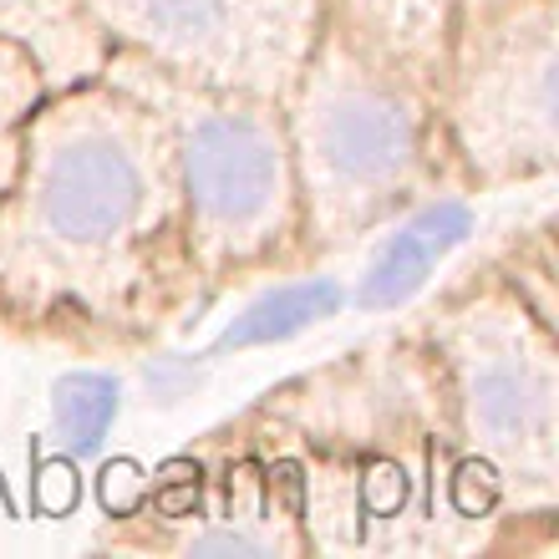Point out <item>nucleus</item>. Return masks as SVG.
Here are the masks:
<instances>
[{
    "label": "nucleus",
    "instance_id": "nucleus-8",
    "mask_svg": "<svg viewBox=\"0 0 559 559\" xmlns=\"http://www.w3.org/2000/svg\"><path fill=\"white\" fill-rule=\"evenodd\" d=\"M229 0H143L147 26L168 41H204L224 26Z\"/></svg>",
    "mask_w": 559,
    "mask_h": 559
},
{
    "label": "nucleus",
    "instance_id": "nucleus-2",
    "mask_svg": "<svg viewBox=\"0 0 559 559\" xmlns=\"http://www.w3.org/2000/svg\"><path fill=\"white\" fill-rule=\"evenodd\" d=\"M280 178L275 147L250 122H204L189 143L193 204L214 219H250L270 204Z\"/></svg>",
    "mask_w": 559,
    "mask_h": 559
},
{
    "label": "nucleus",
    "instance_id": "nucleus-1",
    "mask_svg": "<svg viewBox=\"0 0 559 559\" xmlns=\"http://www.w3.org/2000/svg\"><path fill=\"white\" fill-rule=\"evenodd\" d=\"M138 193L143 183L128 153L112 143H72L46 174V224L67 239H107L133 219Z\"/></svg>",
    "mask_w": 559,
    "mask_h": 559
},
{
    "label": "nucleus",
    "instance_id": "nucleus-6",
    "mask_svg": "<svg viewBox=\"0 0 559 559\" xmlns=\"http://www.w3.org/2000/svg\"><path fill=\"white\" fill-rule=\"evenodd\" d=\"M118 413V386L112 377H97V371H76L57 386V427L61 442L72 453H97L107 423Z\"/></svg>",
    "mask_w": 559,
    "mask_h": 559
},
{
    "label": "nucleus",
    "instance_id": "nucleus-7",
    "mask_svg": "<svg viewBox=\"0 0 559 559\" xmlns=\"http://www.w3.org/2000/svg\"><path fill=\"white\" fill-rule=\"evenodd\" d=\"M473 413L493 438H519V432H530L545 417V397L519 371H488L473 386Z\"/></svg>",
    "mask_w": 559,
    "mask_h": 559
},
{
    "label": "nucleus",
    "instance_id": "nucleus-4",
    "mask_svg": "<svg viewBox=\"0 0 559 559\" xmlns=\"http://www.w3.org/2000/svg\"><path fill=\"white\" fill-rule=\"evenodd\" d=\"M407 143H413L407 118L392 103H377V97L336 107L325 122V158L352 178L397 174L402 158H407Z\"/></svg>",
    "mask_w": 559,
    "mask_h": 559
},
{
    "label": "nucleus",
    "instance_id": "nucleus-3",
    "mask_svg": "<svg viewBox=\"0 0 559 559\" xmlns=\"http://www.w3.org/2000/svg\"><path fill=\"white\" fill-rule=\"evenodd\" d=\"M463 235H468V209L438 204V209H427V214H417L382 250L371 275L361 280V306H397V300H407L427 280L432 260L448 254L453 245H463Z\"/></svg>",
    "mask_w": 559,
    "mask_h": 559
},
{
    "label": "nucleus",
    "instance_id": "nucleus-9",
    "mask_svg": "<svg viewBox=\"0 0 559 559\" xmlns=\"http://www.w3.org/2000/svg\"><path fill=\"white\" fill-rule=\"evenodd\" d=\"M193 555H260L254 539H239V534H209L193 545Z\"/></svg>",
    "mask_w": 559,
    "mask_h": 559
},
{
    "label": "nucleus",
    "instance_id": "nucleus-5",
    "mask_svg": "<svg viewBox=\"0 0 559 559\" xmlns=\"http://www.w3.org/2000/svg\"><path fill=\"white\" fill-rule=\"evenodd\" d=\"M336 285L331 280H316V285H290V290H275L265 300H254L245 316H239L229 331H224L219 346H265V341H285L295 336L300 325L321 321L336 310Z\"/></svg>",
    "mask_w": 559,
    "mask_h": 559
}]
</instances>
